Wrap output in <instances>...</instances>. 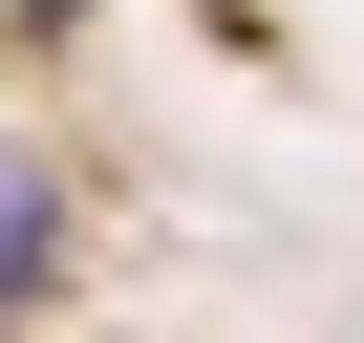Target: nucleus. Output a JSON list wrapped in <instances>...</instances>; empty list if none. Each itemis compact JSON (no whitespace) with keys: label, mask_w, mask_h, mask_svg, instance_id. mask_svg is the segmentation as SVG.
I'll return each mask as SVG.
<instances>
[{"label":"nucleus","mask_w":364,"mask_h":343,"mask_svg":"<svg viewBox=\"0 0 364 343\" xmlns=\"http://www.w3.org/2000/svg\"><path fill=\"white\" fill-rule=\"evenodd\" d=\"M43 236H65V194H43L22 150H0V300H43Z\"/></svg>","instance_id":"1"}]
</instances>
